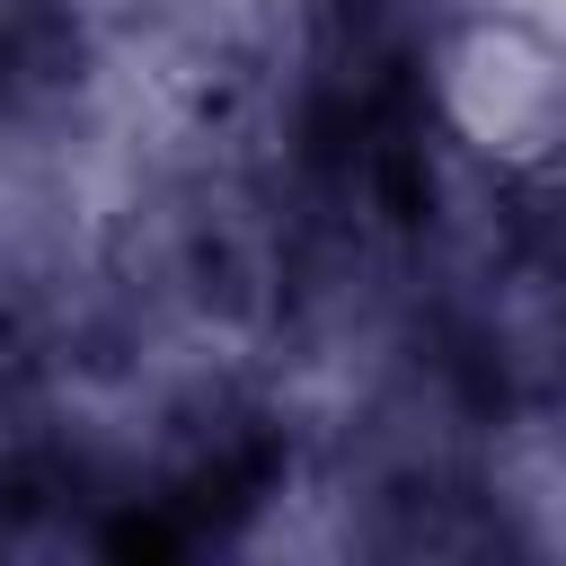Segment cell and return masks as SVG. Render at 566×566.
Returning <instances> with one entry per match:
<instances>
[{
    "label": "cell",
    "mask_w": 566,
    "mask_h": 566,
    "mask_svg": "<svg viewBox=\"0 0 566 566\" xmlns=\"http://www.w3.org/2000/svg\"><path fill=\"white\" fill-rule=\"evenodd\" d=\"M274 142L301 248L407 256L442 203L451 0H292Z\"/></svg>",
    "instance_id": "cell-1"
}]
</instances>
